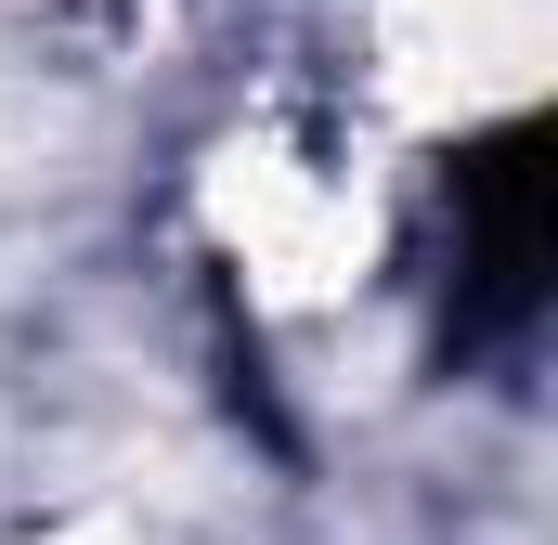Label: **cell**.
<instances>
[{"label": "cell", "instance_id": "obj_1", "mask_svg": "<svg viewBox=\"0 0 558 545\" xmlns=\"http://www.w3.org/2000/svg\"><path fill=\"white\" fill-rule=\"evenodd\" d=\"M546 312V118H507L441 169V351H520Z\"/></svg>", "mask_w": 558, "mask_h": 545}]
</instances>
